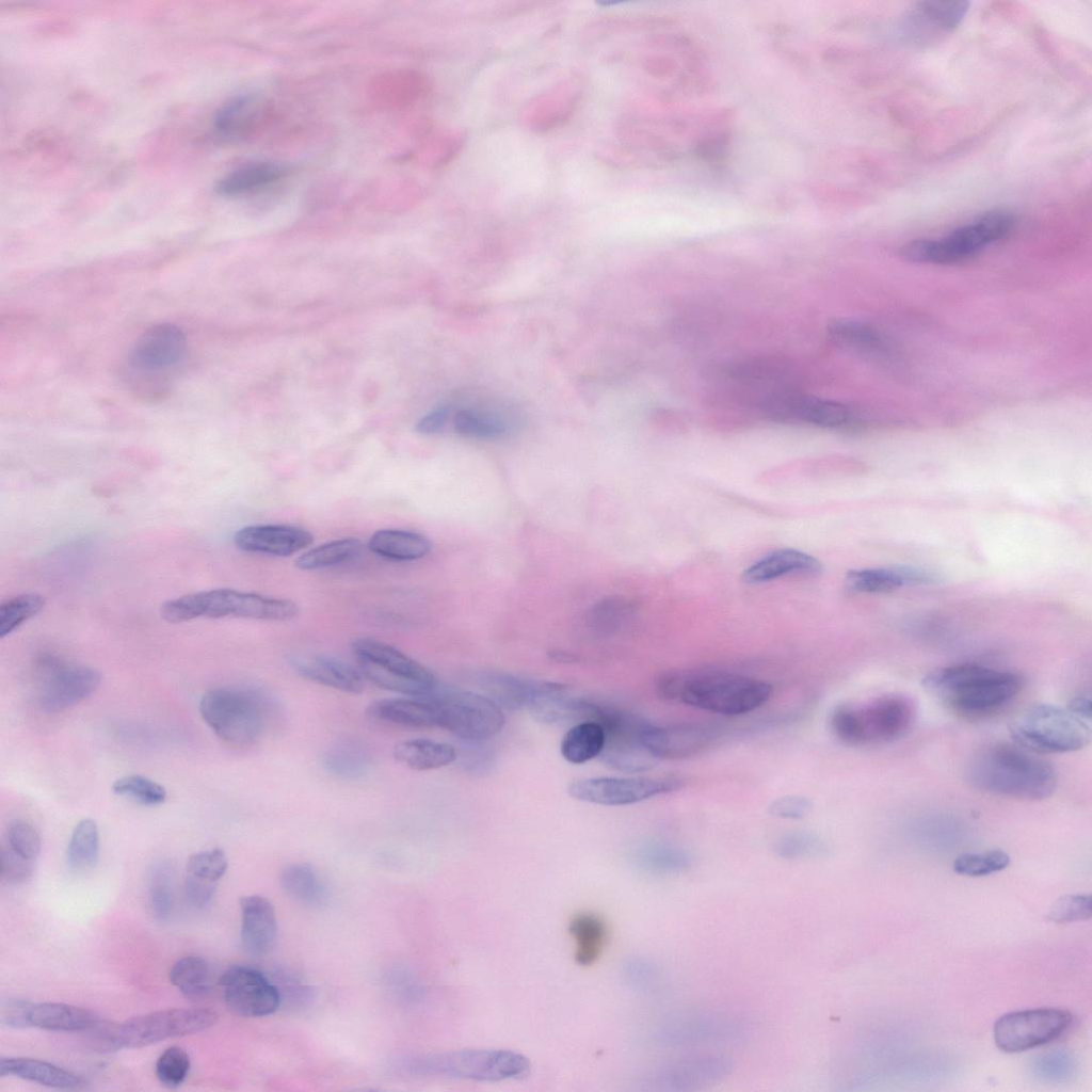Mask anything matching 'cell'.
Here are the masks:
<instances>
[{"label":"cell","instance_id":"obj_1","mask_svg":"<svg viewBox=\"0 0 1092 1092\" xmlns=\"http://www.w3.org/2000/svg\"><path fill=\"white\" fill-rule=\"evenodd\" d=\"M966 777L983 792L1022 801H1041L1057 788L1055 768L1016 743L981 748L968 761Z\"/></svg>","mask_w":1092,"mask_h":1092},{"label":"cell","instance_id":"obj_2","mask_svg":"<svg viewBox=\"0 0 1092 1092\" xmlns=\"http://www.w3.org/2000/svg\"><path fill=\"white\" fill-rule=\"evenodd\" d=\"M656 693L668 702L724 716L751 712L766 704L772 686L761 679L721 671H671L655 682Z\"/></svg>","mask_w":1092,"mask_h":1092},{"label":"cell","instance_id":"obj_3","mask_svg":"<svg viewBox=\"0 0 1092 1092\" xmlns=\"http://www.w3.org/2000/svg\"><path fill=\"white\" fill-rule=\"evenodd\" d=\"M925 690L965 718L986 717L1008 705L1022 690L1016 673L977 663H960L929 672Z\"/></svg>","mask_w":1092,"mask_h":1092},{"label":"cell","instance_id":"obj_4","mask_svg":"<svg viewBox=\"0 0 1092 1092\" xmlns=\"http://www.w3.org/2000/svg\"><path fill=\"white\" fill-rule=\"evenodd\" d=\"M916 718L913 700L902 693H887L861 704L837 706L830 718L832 733L855 746L894 742L912 728Z\"/></svg>","mask_w":1092,"mask_h":1092},{"label":"cell","instance_id":"obj_5","mask_svg":"<svg viewBox=\"0 0 1092 1092\" xmlns=\"http://www.w3.org/2000/svg\"><path fill=\"white\" fill-rule=\"evenodd\" d=\"M270 704L259 690L221 687L202 696L199 712L205 723L224 742L245 746L255 743L262 735Z\"/></svg>","mask_w":1092,"mask_h":1092},{"label":"cell","instance_id":"obj_6","mask_svg":"<svg viewBox=\"0 0 1092 1092\" xmlns=\"http://www.w3.org/2000/svg\"><path fill=\"white\" fill-rule=\"evenodd\" d=\"M187 339L171 323H159L143 332L127 358L126 374L131 388L144 397H159L167 388L170 374L187 356Z\"/></svg>","mask_w":1092,"mask_h":1092},{"label":"cell","instance_id":"obj_7","mask_svg":"<svg viewBox=\"0 0 1092 1092\" xmlns=\"http://www.w3.org/2000/svg\"><path fill=\"white\" fill-rule=\"evenodd\" d=\"M1009 732L1014 743L1035 754L1079 751L1091 738L1089 722L1067 707L1046 703L1026 708L1011 722Z\"/></svg>","mask_w":1092,"mask_h":1092},{"label":"cell","instance_id":"obj_8","mask_svg":"<svg viewBox=\"0 0 1092 1092\" xmlns=\"http://www.w3.org/2000/svg\"><path fill=\"white\" fill-rule=\"evenodd\" d=\"M218 1014L210 1009L173 1008L127 1019L121 1024L99 1022L93 1030L108 1048H140L166 1039L182 1037L213 1026Z\"/></svg>","mask_w":1092,"mask_h":1092},{"label":"cell","instance_id":"obj_9","mask_svg":"<svg viewBox=\"0 0 1092 1092\" xmlns=\"http://www.w3.org/2000/svg\"><path fill=\"white\" fill-rule=\"evenodd\" d=\"M584 720L597 722L605 732V745L600 760L611 769L625 773L653 769L658 759L644 744V736L652 723L642 717L613 706L588 700Z\"/></svg>","mask_w":1092,"mask_h":1092},{"label":"cell","instance_id":"obj_10","mask_svg":"<svg viewBox=\"0 0 1092 1092\" xmlns=\"http://www.w3.org/2000/svg\"><path fill=\"white\" fill-rule=\"evenodd\" d=\"M351 647L363 677L379 688L422 697L438 687L429 669L387 643L360 638Z\"/></svg>","mask_w":1092,"mask_h":1092},{"label":"cell","instance_id":"obj_11","mask_svg":"<svg viewBox=\"0 0 1092 1092\" xmlns=\"http://www.w3.org/2000/svg\"><path fill=\"white\" fill-rule=\"evenodd\" d=\"M411 1073L475 1081L517 1079L530 1071L521 1054L504 1049H460L414 1058Z\"/></svg>","mask_w":1092,"mask_h":1092},{"label":"cell","instance_id":"obj_12","mask_svg":"<svg viewBox=\"0 0 1092 1092\" xmlns=\"http://www.w3.org/2000/svg\"><path fill=\"white\" fill-rule=\"evenodd\" d=\"M1014 216L992 210L960 226L941 240H915L904 244L901 255L914 262L952 263L968 258L1010 232Z\"/></svg>","mask_w":1092,"mask_h":1092},{"label":"cell","instance_id":"obj_13","mask_svg":"<svg viewBox=\"0 0 1092 1092\" xmlns=\"http://www.w3.org/2000/svg\"><path fill=\"white\" fill-rule=\"evenodd\" d=\"M429 700L439 726L465 742H485L504 725L502 708L485 694L437 687Z\"/></svg>","mask_w":1092,"mask_h":1092},{"label":"cell","instance_id":"obj_14","mask_svg":"<svg viewBox=\"0 0 1092 1092\" xmlns=\"http://www.w3.org/2000/svg\"><path fill=\"white\" fill-rule=\"evenodd\" d=\"M750 1030L748 1019L738 1013L695 1008L665 1017L657 1029V1039L669 1047L692 1048L740 1042Z\"/></svg>","mask_w":1092,"mask_h":1092},{"label":"cell","instance_id":"obj_15","mask_svg":"<svg viewBox=\"0 0 1092 1092\" xmlns=\"http://www.w3.org/2000/svg\"><path fill=\"white\" fill-rule=\"evenodd\" d=\"M38 679V705L45 712L63 711L89 697L98 688L100 673L84 664L68 663L51 654L41 655L34 664Z\"/></svg>","mask_w":1092,"mask_h":1092},{"label":"cell","instance_id":"obj_16","mask_svg":"<svg viewBox=\"0 0 1092 1092\" xmlns=\"http://www.w3.org/2000/svg\"><path fill=\"white\" fill-rule=\"evenodd\" d=\"M1073 1023V1014L1063 1009L1040 1008L1013 1011L994 1024L996 1046L1006 1053H1021L1060 1038Z\"/></svg>","mask_w":1092,"mask_h":1092},{"label":"cell","instance_id":"obj_17","mask_svg":"<svg viewBox=\"0 0 1092 1092\" xmlns=\"http://www.w3.org/2000/svg\"><path fill=\"white\" fill-rule=\"evenodd\" d=\"M682 781L674 776H598L572 782L568 793L574 799L604 806H624L676 791Z\"/></svg>","mask_w":1092,"mask_h":1092},{"label":"cell","instance_id":"obj_18","mask_svg":"<svg viewBox=\"0 0 1092 1092\" xmlns=\"http://www.w3.org/2000/svg\"><path fill=\"white\" fill-rule=\"evenodd\" d=\"M734 1070L733 1059L723 1053L704 1051L685 1055L658 1067L651 1075L652 1089L689 1092L721 1082Z\"/></svg>","mask_w":1092,"mask_h":1092},{"label":"cell","instance_id":"obj_19","mask_svg":"<svg viewBox=\"0 0 1092 1092\" xmlns=\"http://www.w3.org/2000/svg\"><path fill=\"white\" fill-rule=\"evenodd\" d=\"M220 985L227 1007L239 1016H266L274 1013L282 1002L277 985L253 967L228 968Z\"/></svg>","mask_w":1092,"mask_h":1092},{"label":"cell","instance_id":"obj_20","mask_svg":"<svg viewBox=\"0 0 1092 1092\" xmlns=\"http://www.w3.org/2000/svg\"><path fill=\"white\" fill-rule=\"evenodd\" d=\"M967 1H920L899 25L901 38L913 46L936 43L952 31L965 17Z\"/></svg>","mask_w":1092,"mask_h":1092},{"label":"cell","instance_id":"obj_21","mask_svg":"<svg viewBox=\"0 0 1092 1092\" xmlns=\"http://www.w3.org/2000/svg\"><path fill=\"white\" fill-rule=\"evenodd\" d=\"M718 738V732L700 724L658 726L651 724L644 744L659 759H682L701 754Z\"/></svg>","mask_w":1092,"mask_h":1092},{"label":"cell","instance_id":"obj_22","mask_svg":"<svg viewBox=\"0 0 1092 1092\" xmlns=\"http://www.w3.org/2000/svg\"><path fill=\"white\" fill-rule=\"evenodd\" d=\"M232 541L242 551L288 557L312 544L314 536L290 525H251L238 529Z\"/></svg>","mask_w":1092,"mask_h":1092},{"label":"cell","instance_id":"obj_23","mask_svg":"<svg viewBox=\"0 0 1092 1092\" xmlns=\"http://www.w3.org/2000/svg\"><path fill=\"white\" fill-rule=\"evenodd\" d=\"M476 681L486 696L509 710L528 708L541 694L564 687L555 681L496 671L479 673Z\"/></svg>","mask_w":1092,"mask_h":1092},{"label":"cell","instance_id":"obj_24","mask_svg":"<svg viewBox=\"0 0 1092 1092\" xmlns=\"http://www.w3.org/2000/svg\"><path fill=\"white\" fill-rule=\"evenodd\" d=\"M241 944L253 957L269 953L274 947L277 920L274 906L262 896H247L240 900Z\"/></svg>","mask_w":1092,"mask_h":1092},{"label":"cell","instance_id":"obj_25","mask_svg":"<svg viewBox=\"0 0 1092 1092\" xmlns=\"http://www.w3.org/2000/svg\"><path fill=\"white\" fill-rule=\"evenodd\" d=\"M301 677L318 685L347 693L364 690V677L358 669L330 656H299L290 661Z\"/></svg>","mask_w":1092,"mask_h":1092},{"label":"cell","instance_id":"obj_26","mask_svg":"<svg viewBox=\"0 0 1092 1092\" xmlns=\"http://www.w3.org/2000/svg\"><path fill=\"white\" fill-rule=\"evenodd\" d=\"M936 577L928 571L911 566L860 568L849 571L845 585L856 593H885L905 585L931 583Z\"/></svg>","mask_w":1092,"mask_h":1092},{"label":"cell","instance_id":"obj_27","mask_svg":"<svg viewBox=\"0 0 1092 1092\" xmlns=\"http://www.w3.org/2000/svg\"><path fill=\"white\" fill-rule=\"evenodd\" d=\"M821 569L817 558L801 550L783 548L754 562L743 571L741 578L745 583L757 584L788 575H816Z\"/></svg>","mask_w":1092,"mask_h":1092},{"label":"cell","instance_id":"obj_28","mask_svg":"<svg viewBox=\"0 0 1092 1092\" xmlns=\"http://www.w3.org/2000/svg\"><path fill=\"white\" fill-rule=\"evenodd\" d=\"M366 714L372 720L404 727L436 726L435 709L424 697L378 700L370 703Z\"/></svg>","mask_w":1092,"mask_h":1092},{"label":"cell","instance_id":"obj_29","mask_svg":"<svg viewBox=\"0 0 1092 1092\" xmlns=\"http://www.w3.org/2000/svg\"><path fill=\"white\" fill-rule=\"evenodd\" d=\"M99 1022L93 1012L62 1002H31L28 1011L29 1027L50 1031L91 1030Z\"/></svg>","mask_w":1092,"mask_h":1092},{"label":"cell","instance_id":"obj_30","mask_svg":"<svg viewBox=\"0 0 1092 1092\" xmlns=\"http://www.w3.org/2000/svg\"><path fill=\"white\" fill-rule=\"evenodd\" d=\"M0 1076H15L57 1089H77L84 1081L76 1074L52 1063L32 1058H1Z\"/></svg>","mask_w":1092,"mask_h":1092},{"label":"cell","instance_id":"obj_31","mask_svg":"<svg viewBox=\"0 0 1092 1092\" xmlns=\"http://www.w3.org/2000/svg\"><path fill=\"white\" fill-rule=\"evenodd\" d=\"M371 552L395 561H415L427 557L432 543L424 535L402 529H382L368 542Z\"/></svg>","mask_w":1092,"mask_h":1092},{"label":"cell","instance_id":"obj_32","mask_svg":"<svg viewBox=\"0 0 1092 1092\" xmlns=\"http://www.w3.org/2000/svg\"><path fill=\"white\" fill-rule=\"evenodd\" d=\"M637 867L653 873L673 874L687 871L693 864L691 853L675 844L651 840L637 845L631 852Z\"/></svg>","mask_w":1092,"mask_h":1092},{"label":"cell","instance_id":"obj_33","mask_svg":"<svg viewBox=\"0 0 1092 1092\" xmlns=\"http://www.w3.org/2000/svg\"><path fill=\"white\" fill-rule=\"evenodd\" d=\"M373 757L370 749L357 739L347 738L333 743L322 756L324 769L340 778L357 780L369 772Z\"/></svg>","mask_w":1092,"mask_h":1092},{"label":"cell","instance_id":"obj_34","mask_svg":"<svg viewBox=\"0 0 1092 1092\" xmlns=\"http://www.w3.org/2000/svg\"><path fill=\"white\" fill-rule=\"evenodd\" d=\"M290 172L287 165L277 162H255L241 166L225 175L215 186L222 196H238L258 190L285 177Z\"/></svg>","mask_w":1092,"mask_h":1092},{"label":"cell","instance_id":"obj_35","mask_svg":"<svg viewBox=\"0 0 1092 1092\" xmlns=\"http://www.w3.org/2000/svg\"><path fill=\"white\" fill-rule=\"evenodd\" d=\"M395 759L412 770L425 771L445 767L457 758V751L448 743L430 739H411L394 746Z\"/></svg>","mask_w":1092,"mask_h":1092},{"label":"cell","instance_id":"obj_36","mask_svg":"<svg viewBox=\"0 0 1092 1092\" xmlns=\"http://www.w3.org/2000/svg\"><path fill=\"white\" fill-rule=\"evenodd\" d=\"M585 698L571 695L562 687L537 696L529 706L532 718L543 724L583 719Z\"/></svg>","mask_w":1092,"mask_h":1092},{"label":"cell","instance_id":"obj_37","mask_svg":"<svg viewBox=\"0 0 1092 1092\" xmlns=\"http://www.w3.org/2000/svg\"><path fill=\"white\" fill-rule=\"evenodd\" d=\"M569 932L575 940V959L580 965L593 964L601 954L607 941V926L594 913H579L569 924Z\"/></svg>","mask_w":1092,"mask_h":1092},{"label":"cell","instance_id":"obj_38","mask_svg":"<svg viewBox=\"0 0 1092 1092\" xmlns=\"http://www.w3.org/2000/svg\"><path fill=\"white\" fill-rule=\"evenodd\" d=\"M605 745V732L595 721L575 724L563 736L560 751L563 758L574 765L584 764L600 756Z\"/></svg>","mask_w":1092,"mask_h":1092},{"label":"cell","instance_id":"obj_39","mask_svg":"<svg viewBox=\"0 0 1092 1092\" xmlns=\"http://www.w3.org/2000/svg\"><path fill=\"white\" fill-rule=\"evenodd\" d=\"M168 978L171 983L187 998L205 997L211 990L210 966L205 959L198 956L179 959L171 968Z\"/></svg>","mask_w":1092,"mask_h":1092},{"label":"cell","instance_id":"obj_40","mask_svg":"<svg viewBox=\"0 0 1092 1092\" xmlns=\"http://www.w3.org/2000/svg\"><path fill=\"white\" fill-rule=\"evenodd\" d=\"M362 543L355 537H343L316 546L296 558L294 564L302 571H316L346 563L359 555Z\"/></svg>","mask_w":1092,"mask_h":1092},{"label":"cell","instance_id":"obj_41","mask_svg":"<svg viewBox=\"0 0 1092 1092\" xmlns=\"http://www.w3.org/2000/svg\"><path fill=\"white\" fill-rule=\"evenodd\" d=\"M279 884L286 895L302 904L318 905L324 899L323 886L307 864L286 866L280 872Z\"/></svg>","mask_w":1092,"mask_h":1092},{"label":"cell","instance_id":"obj_42","mask_svg":"<svg viewBox=\"0 0 1092 1092\" xmlns=\"http://www.w3.org/2000/svg\"><path fill=\"white\" fill-rule=\"evenodd\" d=\"M66 855L69 867L75 870L95 867L99 857V832L94 820L86 818L76 824Z\"/></svg>","mask_w":1092,"mask_h":1092},{"label":"cell","instance_id":"obj_43","mask_svg":"<svg viewBox=\"0 0 1092 1092\" xmlns=\"http://www.w3.org/2000/svg\"><path fill=\"white\" fill-rule=\"evenodd\" d=\"M261 110L260 101L255 96L237 97L219 112L216 129L225 135H242L254 126L260 117Z\"/></svg>","mask_w":1092,"mask_h":1092},{"label":"cell","instance_id":"obj_44","mask_svg":"<svg viewBox=\"0 0 1092 1092\" xmlns=\"http://www.w3.org/2000/svg\"><path fill=\"white\" fill-rule=\"evenodd\" d=\"M773 852L787 861L816 860L826 856L829 847L814 833L794 831L778 836L773 842Z\"/></svg>","mask_w":1092,"mask_h":1092},{"label":"cell","instance_id":"obj_45","mask_svg":"<svg viewBox=\"0 0 1092 1092\" xmlns=\"http://www.w3.org/2000/svg\"><path fill=\"white\" fill-rule=\"evenodd\" d=\"M453 427L457 434L475 439H493L502 436L508 427L497 415L479 410H461L456 413Z\"/></svg>","mask_w":1092,"mask_h":1092},{"label":"cell","instance_id":"obj_46","mask_svg":"<svg viewBox=\"0 0 1092 1092\" xmlns=\"http://www.w3.org/2000/svg\"><path fill=\"white\" fill-rule=\"evenodd\" d=\"M46 605L44 596L23 593L9 598L0 606V638H4L21 624L39 613Z\"/></svg>","mask_w":1092,"mask_h":1092},{"label":"cell","instance_id":"obj_47","mask_svg":"<svg viewBox=\"0 0 1092 1092\" xmlns=\"http://www.w3.org/2000/svg\"><path fill=\"white\" fill-rule=\"evenodd\" d=\"M174 873L168 863L156 864L149 874V901L152 913L159 920L166 919L174 902Z\"/></svg>","mask_w":1092,"mask_h":1092},{"label":"cell","instance_id":"obj_48","mask_svg":"<svg viewBox=\"0 0 1092 1092\" xmlns=\"http://www.w3.org/2000/svg\"><path fill=\"white\" fill-rule=\"evenodd\" d=\"M112 790L118 796L147 806L159 805L166 799V791L162 785L136 774L117 778L112 785Z\"/></svg>","mask_w":1092,"mask_h":1092},{"label":"cell","instance_id":"obj_49","mask_svg":"<svg viewBox=\"0 0 1092 1092\" xmlns=\"http://www.w3.org/2000/svg\"><path fill=\"white\" fill-rule=\"evenodd\" d=\"M1077 1063L1072 1054L1054 1049L1038 1056L1031 1065L1033 1075L1040 1080L1053 1083L1065 1082L1074 1077Z\"/></svg>","mask_w":1092,"mask_h":1092},{"label":"cell","instance_id":"obj_50","mask_svg":"<svg viewBox=\"0 0 1092 1092\" xmlns=\"http://www.w3.org/2000/svg\"><path fill=\"white\" fill-rule=\"evenodd\" d=\"M1009 854L1000 849L976 853H963L953 862V870L967 877H983L1007 868Z\"/></svg>","mask_w":1092,"mask_h":1092},{"label":"cell","instance_id":"obj_51","mask_svg":"<svg viewBox=\"0 0 1092 1092\" xmlns=\"http://www.w3.org/2000/svg\"><path fill=\"white\" fill-rule=\"evenodd\" d=\"M830 337L837 343L860 350H878L879 334L869 325L856 321H836L829 327Z\"/></svg>","mask_w":1092,"mask_h":1092},{"label":"cell","instance_id":"obj_52","mask_svg":"<svg viewBox=\"0 0 1092 1092\" xmlns=\"http://www.w3.org/2000/svg\"><path fill=\"white\" fill-rule=\"evenodd\" d=\"M190 1064L186 1050L178 1046L168 1047L157 1059L156 1076L163 1086L177 1088L187 1078Z\"/></svg>","mask_w":1092,"mask_h":1092},{"label":"cell","instance_id":"obj_53","mask_svg":"<svg viewBox=\"0 0 1092 1092\" xmlns=\"http://www.w3.org/2000/svg\"><path fill=\"white\" fill-rule=\"evenodd\" d=\"M6 846L18 855L35 861L41 853V837L34 826L22 819H14L5 829Z\"/></svg>","mask_w":1092,"mask_h":1092},{"label":"cell","instance_id":"obj_54","mask_svg":"<svg viewBox=\"0 0 1092 1092\" xmlns=\"http://www.w3.org/2000/svg\"><path fill=\"white\" fill-rule=\"evenodd\" d=\"M1090 894H1072L1058 898L1047 912L1046 919L1056 924L1086 920L1091 917Z\"/></svg>","mask_w":1092,"mask_h":1092},{"label":"cell","instance_id":"obj_55","mask_svg":"<svg viewBox=\"0 0 1092 1092\" xmlns=\"http://www.w3.org/2000/svg\"><path fill=\"white\" fill-rule=\"evenodd\" d=\"M228 867L225 852L210 849L192 854L187 862V873L203 880L216 882L224 876Z\"/></svg>","mask_w":1092,"mask_h":1092},{"label":"cell","instance_id":"obj_56","mask_svg":"<svg viewBox=\"0 0 1092 1092\" xmlns=\"http://www.w3.org/2000/svg\"><path fill=\"white\" fill-rule=\"evenodd\" d=\"M33 862L18 855L6 845L2 846L0 853L1 879L10 884L26 883L33 876Z\"/></svg>","mask_w":1092,"mask_h":1092},{"label":"cell","instance_id":"obj_57","mask_svg":"<svg viewBox=\"0 0 1092 1092\" xmlns=\"http://www.w3.org/2000/svg\"><path fill=\"white\" fill-rule=\"evenodd\" d=\"M626 973L631 982L642 991H653L659 987L663 981L662 971L658 965L642 958L630 961Z\"/></svg>","mask_w":1092,"mask_h":1092},{"label":"cell","instance_id":"obj_58","mask_svg":"<svg viewBox=\"0 0 1092 1092\" xmlns=\"http://www.w3.org/2000/svg\"><path fill=\"white\" fill-rule=\"evenodd\" d=\"M625 601L616 598L598 603L591 612L592 624L601 630H612L619 626L627 613Z\"/></svg>","mask_w":1092,"mask_h":1092},{"label":"cell","instance_id":"obj_59","mask_svg":"<svg viewBox=\"0 0 1092 1092\" xmlns=\"http://www.w3.org/2000/svg\"><path fill=\"white\" fill-rule=\"evenodd\" d=\"M812 809V802L801 796H785L775 799L769 805V814L782 818L798 820L806 817Z\"/></svg>","mask_w":1092,"mask_h":1092},{"label":"cell","instance_id":"obj_60","mask_svg":"<svg viewBox=\"0 0 1092 1092\" xmlns=\"http://www.w3.org/2000/svg\"><path fill=\"white\" fill-rule=\"evenodd\" d=\"M216 882H211L187 874L184 880V896L187 901L195 909H205L214 897Z\"/></svg>","mask_w":1092,"mask_h":1092},{"label":"cell","instance_id":"obj_61","mask_svg":"<svg viewBox=\"0 0 1092 1092\" xmlns=\"http://www.w3.org/2000/svg\"><path fill=\"white\" fill-rule=\"evenodd\" d=\"M31 1001L21 998H5L1 1002V1023L10 1028H29L28 1011Z\"/></svg>","mask_w":1092,"mask_h":1092},{"label":"cell","instance_id":"obj_62","mask_svg":"<svg viewBox=\"0 0 1092 1092\" xmlns=\"http://www.w3.org/2000/svg\"><path fill=\"white\" fill-rule=\"evenodd\" d=\"M463 742L466 744V750L462 754V764L466 769L477 773L487 770L491 765V754L483 749V742Z\"/></svg>","mask_w":1092,"mask_h":1092},{"label":"cell","instance_id":"obj_63","mask_svg":"<svg viewBox=\"0 0 1092 1092\" xmlns=\"http://www.w3.org/2000/svg\"><path fill=\"white\" fill-rule=\"evenodd\" d=\"M449 418V408L439 407L423 416L416 425L422 434H435L443 430Z\"/></svg>","mask_w":1092,"mask_h":1092},{"label":"cell","instance_id":"obj_64","mask_svg":"<svg viewBox=\"0 0 1092 1092\" xmlns=\"http://www.w3.org/2000/svg\"><path fill=\"white\" fill-rule=\"evenodd\" d=\"M1074 714L1081 718L1082 720L1090 723L1091 720V698L1089 696L1080 695L1074 697L1066 706Z\"/></svg>","mask_w":1092,"mask_h":1092}]
</instances>
